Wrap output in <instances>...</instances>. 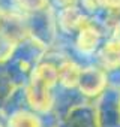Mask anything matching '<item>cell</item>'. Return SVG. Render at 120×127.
<instances>
[{"label":"cell","mask_w":120,"mask_h":127,"mask_svg":"<svg viewBox=\"0 0 120 127\" xmlns=\"http://www.w3.org/2000/svg\"><path fill=\"white\" fill-rule=\"evenodd\" d=\"M57 85L59 79L56 64L42 58L32 70L26 85L23 87L27 108L38 115L50 114L56 106L54 88Z\"/></svg>","instance_id":"6da1fadb"},{"label":"cell","mask_w":120,"mask_h":127,"mask_svg":"<svg viewBox=\"0 0 120 127\" xmlns=\"http://www.w3.org/2000/svg\"><path fill=\"white\" fill-rule=\"evenodd\" d=\"M45 48L30 37L18 42L11 57L3 63V67L15 87H24L32 70L44 58Z\"/></svg>","instance_id":"7a4b0ae2"},{"label":"cell","mask_w":120,"mask_h":127,"mask_svg":"<svg viewBox=\"0 0 120 127\" xmlns=\"http://www.w3.org/2000/svg\"><path fill=\"white\" fill-rule=\"evenodd\" d=\"M26 26H27V36L42 45L45 49H50L57 42V21H56V11L51 5L47 9H42L35 14L26 15Z\"/></svg>","instance_id":"3957f363"},{"label":"cell","mask_w":120,"mask_h":127,"mask_svg":"<svg viewBox=\"0 0 120 127\" xmlns=\"http://www.w3.org/2000/svg\"><path fill=\"white\" fill-rule=\"evenodd\" d=\"M93 106L98 127H120V91L107 88Z\"/></svg>","instance_id":"277c9868"},{"label":"cell","mask_w":120,"mask_h":127,"mask_svg":"<svg viewBox=\"0 0 120 127\" xmlns=\"http://www.w3.org/2000/svg\"><path fill=\"white\" fill-rule=\"evenodd\" d=\"M77 88L86 97H99L108 88L107 70L99 66L81 67Z\"/></svg>","instance_id":"5b68a950"},{"label":"cell","mask_w":120,"mask_h":127,"mask_svg":"<svg viewBox=\"0 0 120 127\" xmlns=\"http://www.w3.org/2000/svg\"><path fill=\"white\" fill-rule=\"evenodd\" d=\"M56 127H98L95 106L90 103H77L66 109Z\"/></svg>","instance_id":"8992f818"},{"label":"cell","mask_w":120,"mask_h":127,"mask_svg":"<svg viewBox=\"0 0 120 127\" xmlns=\"http://www.w3.org/2000/svg\"><path fill=\"white\" fill-rule=\"evenodd\" d=\"M56 21H57V32L66 36H72L77 34L80 29L89 21V17L77 5V6L56 11Z\"/></svg>","instance_id":"52a82bcc"},{"label":"cell","mask_w":120,"mask_h":127,"mask_svg":"<svg viewBox=\"0 0 120 127\" xmlns=\"http://www.w3.org/2000/svg\"><path fill=\"white\" fill-rule=\"evenodd\" d=\"M101 40H102V32L89 20L77 33L75 48L84 55H92L98 51Z\"/></svg>","instance_id":"ba28073f"},{"label":"cell","mask_w":120,"mask_h":127,"mask_svg":"<svg viewBox=\"0 0 120 127\" xmlns=\"http://www.w3.org/2000/svg\"><path fill=\"white\" fill-rule=\"evenodd\" d=\"M57 79H59V85L63 87L65 90H75L78 85V78H80V72L81 67L77 63L68 57H65L62 61H59L57 64Z\"/></svg>","instance_id":"9c48e42d"},{"label":"cell","mask_w":120,"mask_h":127,"mask_svg":"<svg viewBox=\"0 0 120 127\" xmlns=\"http://www.w3.org/2000/svg\"><path fill=\"white\" fill-rule=\"evenodd\" d=\"M5 127H44L41 117L29 108L20 109L5 118Z\"/></svg>","instance_id":"30bf717a"},{"label":"cell","mask_w":120,"mask_h":127,"mask_svg":"<svg viewBox=\"0 0 120 127\" xmlns=\"http://www.w3.org/2000/svg\"><path fill=\"white\" fill-rule=\"evenodd\" d=\"M99 61L104 70H113L116 67H120V43L108 39L99 51Z\"/></svg>","instance_id":"8fae6325"},{"label":"cell","mask_w":120,"mask_h":127,"mask_svg":"<svg viewBox=\"0 0 120 127\" xmlns=\"http://www.w3.org/2000/svg\"><path fill=\"white\" fill-rule=\"evenodd\" d=\"M17 88H18V87H15V85L11 82V79H9L8 73H6L3 64H0V114H2L5 105L8 103L9 97L12 96V93H14ZM0 117H2V115H0Z\"/></svg>","instance_id":"7c38bea8"},{"label":"cell","mask_w":120,"mask_h":127,"mask_svg":"<svg viewBox=\"0 0 120 127\" xmlns=\"http://www.w3.org/2000/svg\"><path fill=\"white\" fill-rule=\"evenodd\" d=\"M18 11L24 15L39 12L50 6V0H17Z\"/></svg>","instance_id":"4fadbf2b"},{"label":"cell","mask_w":120,"mask_h":127,"mask_svg":"<svg viewBox=\"0 0 120 127\" xmlns=\"http://www.w3.org/2000/svg\"><path fill=\"white\" fill-rule=\"evenodd\" d=\"M15 45H17L15 42H12L9 37H6L5 34L0 33V64H3V63L11 57Z\"/></svg>","instance_id":"5bb4252c"},{"label":"cell","mask_w":120,"mask_h":127,"mask_svg":"<svg viewBox=\"0 0 120 127\" xmlns=\"http://www.w3.org/2000/svg\"><path fill=\"white\" fill-rule=\"evenodd\" d=\"M0 14H21L17 6V0H0Z\"/></svg>","instance_id":"9a60e30c"},{"label":"cell","mask_w":120,"mask_h":127,"mask_svg":"<svg viewBox=\"0 0 120 127\" xmlns=\"http://www.w3.org/2000/svg\"><path fill=\"white\" fill-rule=\"evenodd\" d=\"M80 0H50V5L51 8L56 11L60 9H65V8H71V6H77Z\"/></svg>","instance_id":"2e32d148"},{"label":"cell","mask_w":120,"mask_h":127,"mask_svg":"<svg viewBox=\"0 0 120 127\" xmlns=\"http://www.w3.org/2000/svg\"><path fill=\"white\" fill-rule=\"evenodd\" d=\"M98 6L107 11H120V0H96Z\"/></svg>","instance_id":"e0dca14e"},{"label":"cell","mask_w":120,"mask_h":127,"mask_svg":"<svg viewBox=\"0 0 120 127\" xmlns=\"http://www.w3.org/2000/svg\"><path fill=\"white\" fill-rule=\"evenodd\" d=\"M110 39H113V40H116V42L120 43V21H119L117 24H114V27L111 29V36H110Z\"/></svg>","instance_id":"ac0fdd59"},{"label":"cell","mask_w":120,"mask_h":127,"mask_svg":"<svg viewBox=\"0 0 120 127\" xmlns=\"http://www.w3.org/2000/svg\"><path fill=\"white\" fill-rule=\"evenodd\" d=\"M0 127H5V123L3 121H0Z\"/></svg>","instance_id":"d6986e66"}]
</instances>
